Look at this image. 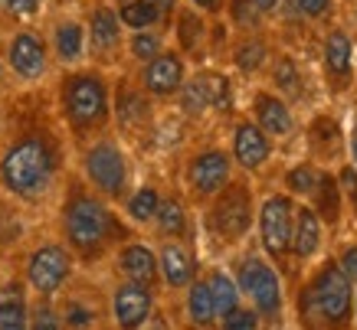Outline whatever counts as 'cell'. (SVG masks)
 Listing matches in <instances>:
<instances>
[{
	"label": "cell",
	"instance_id": "obj_1",
	"mask_svg": "<svg viewBox=\"0 0 357 330\" xmlns=\"http://www.w3.org/2000/svg\"><path fill=\"white\" fill-rule=\"evenodd\" d=\"M298 324L308 330L354 327V285L335 258H321L298 291Z\"/></svg>",
	"mask_w": 357,
	"mask_h": 330
},
{
	"label": "cell",
	"instance_id": "obj_2",
	"mask_svg": "<svg viewBox=\"0 0 357 330\" xmlns=\"http://www.w3.org/2000/svg\"><path fill=\"white\" fill-rule=\"evenodd\" d=\"M59 173V150L46 134H23L0 157L3 190L23 203H40Z\"/></svg>",
	"mask_w": 357,
	"mask_h": 330
},
{
	"label": "cell",
	"instance_id": "obj_3",
	"mask_svg": "<svg viewBox=\"0 0 357 330\" xmlns=\"http://www.w3.org/2000/svg\"><path fill=\"white\" fill-rule=\"evenodd\" d=\"M121 233L112 206L102 196L89 190H73L63 203V239L73 256H82L86 262H96L109 242Z\"/></svg>",
	"mask_w": 357,
	"mask_h": 330
},
{
	"label": "cell",
	"instance_id": "obj_4",
	"mask_svg": "<svg viewBox=\"0 0 357 330\" xmlns=\"http://www.w3.org/2000/svg\"><path fill=\"white\" fill-rule=\"evenodd\" d=\"M59 108L76 134L105 128L112 118V86L102 69H69L59 82Z\"/></svg>",
	"mask_w": 357,
	"mask_h": 330
},
{
	"label": "cell",
	"instance_id": "obj_5",
	"mask_svg": "<svg viewBox=\"0 0 357 330\" xmlns=\"http://www.w3.org/2000/svg\"><path fill=\"white\" fill-rule=\"evenodd\" d=\"M239 288L243 304L259 314L262 324H279L282 311H285V291H282V275L262 252H246L239 258L236 275H233Z\"/></svg>",
	"mask_w": 357,
	"mask_h": 330
},
{
	"label": "cell",
	"instance_id": "obj_6",
	"mask_svg": "<svg viewBox=\"0 0 357 330\" xmlns=\"http://www.w3.org/2000/svg\"><path fill=\"white\" fill-rule=\"evenodd\" d=\"M252 226H256V200H252L249 183L233 180L227 190L210 200L206 229L217 235L223 245H239Z\"/></svg>",
	"mask_w": 357,
	"mask_h": 330
},
{
	"label": "cell",
	"instance_id": "obj_7",
	"mask_svg": "<svg viewBox=\"0 0 357 330\" xmlns=\"http://www.w3.org/2000/svg\"><path fill=\"white\" fill-rule=\"evenodd\" d=\"M82 171H86V180L96 190V196H102L105 203L125 200L131 173H128V157H125L119 141L112 138L92 141L86 154H82Z\"/></svg>",
	"mask_w": 357,
	"mask_h": 330
},
{
	"label": "cell",
	"instance_id": "obj_8",
	"mask_svg": "<svg viewBox=\"0 0 357 330\" xmlns=\"http://www.w3.org/2000/svg\"><path fill=\"white\" fill-rule=\"evenodd\" d=\"M295 206L298 203L289 193H269L262 203H256V229H259L262 256L272 265L289 262L292 249V226H295Z\"/></svg>",
	"mask_w": 357,
	"mask_h": 330
},
{
	"label": "cell",
	"instance_id": "obj_9",
	"mask_svg": "<svg viewBox=\"0 0 357 330\" xmlns=\"http://www.w3.org/2000/svg\"><path fill=\"white\" fill-rule=\"evenodd\" d=\"M23 278L36 298H56L73 278V252L63 242H40L26 256Z\"/></svg>",
	"mask_w": 357,
	"mask_h": 330
},
{
	"label": "cell",
	"instance_id": "obj_10",
	"mask_svg": "<svg viewBox=\"0 0 357 330\" xmlns=\"http://www.w3.org/2000/svg\"><path fill=\"white\" fill-rule=\"evenodd\" d=\"M184 180L190 196L200 203H210L217 193H223L233 183V157L223 148H200L190 154L184 167Z\"/></svg>",
	"mask_w": 357,
	"mask_h": 330
},
{
	"label": "cell",
	"instance_id": "obj_11",
	"mask_svg": "<svg viewBox=\"0 0 357 330\" xmlns=\"http://www.w3.org/2000/svg\"><path fill=\"white\" fill-rule=\"evenodd\" d=\"M7 69L20 82H40L50 72V46L36 30H17L7 40Z\"/></svg>",
	"mask_w": 357,
	"mask_h": 330
},
{
	"label": "cell",
	"instance_id": "obj_12",
	"mask_svg": "<svg viewBox=\"0 0 357 330\" xmlns=\"http://www.w3.org/2000/svg\"><path fill=\"white\" fill-rule=\"evenodd\" d=\"M321 69L331 92H344L354 82V36L344 26H328L321 40Z\"/></svg>",
	"mask_w": 357,
	"mask_h": 330
},
{
	"label": "cell",
	"instance_id": "obj_13",
	"mask_svg": "<svg viewBox=\"0 0 357 330\" xmlns=\"http://www.w3.org/2000/svg\"><path fill=\"white\" fill-rule=\"evenodd\" d=\"M86 43H89V56L96 63H112L125 46V26H121L119 13L112 3L98 0L96 7L89 10L86 20Z\"/></svg>",
	"mask_w": 357,
	"mask_h": 330
},
{
	"label": "cell",
	"instance_id": "obj_14",
	"mask_svg": "<svg viewBox=\"0 0 357 330\" xmlns=\"http://www.w3.org/2000/svg\"><path fill=\"white\" fill-rule=\"evenodd\" d=\"M266 138L275 141H289L298 131V118H295L292 105L282 95H275L272 88H256L252 92V118H249Z\"/></svg>",
	"mask_w": 357,
	"mask_h": 330
},
{
	"label": "cell",
	"instance_id": "obj_15",
	"mask_svg": "<svg viewBox=\"0 0 357 330\" xmlns=\"http://www.w3.org/2000/svg\"><path fill=\"white\" fill-rule=\"evenodd\" d=\"M187 82V59L177 49H164L161 56H154L151 63L141 65L138 86L148 98H171L177 95Z\"/></svg>",
	"mask_w": 357,
	"mask_h": 330
},
{
	"label": "cell",
	"instance_id": "obj_16",
	"mask_svg": "<svg viewBox=\"0 0 357 330\" xmlns=\"http://www.w3.org/2000/svg\"><path fill=\"white\" fill-rule=\"evenodd\" d=\"M272 154H275V144L249 118H239L236 125H233V134H229L233 167H239V171H246V173H259L272 160Z\"/></svg>",
	"mask_w": 357,
	"mask_h": 330
},
{
	"label": "cell",
	"instance_id": "obj_17",
	"mask_svg": "<svg viewBox=\"0 0 357 330\" xmlns=\"http://www.w3.org/2000/svg\"><path fill=\"white\" fill-rule=\"evenodd\" d=\"M154 314V291L135 281L121 278L115 291H112V317L119 330H141L148 327V320Z\"/></svg>",
	"mask_w": 357,
	"mask_h": 330
},
{
	"label": "cell",
	"instance_id": "obj_18",
	"mask_svg": "<svg viewBox=\"0 0 357 330\" xmlns=\"http://www.w3.org/2000/svg\"><path fill=\"white\" fill-rule=\"evenodd\" d=\"M181 95V108L187 115H204L210 108H227L229 102V82L223 72H197L187 75Z\"/></svg>",
	"mask_w": 357,
	"mask_h": 330
},
{
	"label": "cell",
	"instance_id": "obj_19",
	"mask_svg": "<svg viewBox=\"0 0 357 330\" xmlns=\"http://www.w3.org/2000/svg\"><path fill=\"white\" fill-rule=\"evenodd\" d=\"M50 56H56V63L66 69H79L89 56L86 43V23L76 17H59L50 30Z\"/></svg>",
	"mask_w": 357,
	"mask_h": 330
},
{
	"label": "cell",
	"instance_id": "obj_20",
	"mask_svg": "<svg viewBox=\"0 0 357 330\" xmlns=\"http://www.w3.org/2000/svg\"><path fill=\"white\" fill-rule=\"evenodd\" d=\"M158 275L171 291H187L197 281V258L184 242L164 239L158 249Z\"/></svg>",
	"mask_w": 357,
	"mask_h": 330
},
{
	"label": "cell",
	"instance_id": "obj_21",
	"mask_svg": "<svg viewBox=\"0 0 357 330\" xmlns=\"http://www.w3.org/2000/svg\"><path fill=\"white\" fill-rule=\"evenodd\" d=\"M325 249V226L314 216V210L308 203H298L295 206V226H292V249H289V258L298 262V265H308L314 262V256Z\"/></svg>",
	"mask_w": 357,
	"mask_h": 330
},
{
	"label": "cell",
	"instance_id": "obj_22",
	"mask_svg": "<svg viewBox=\"0 0 357 330\" xmlns=\"http://www.w3.org/2000/svg\"><path fill=\"white\" fill-rule=\"evenodd\" d=\"M115 265H119L125 281L144 285V288H151V291L161 281V275H158V252L144 242H125L119 249V256H115Z\"/></svg>",
	"mask_w": 357,
	"mask_h": 330
},
{
	"label": "cell",
	"instance_id": "obj_23",
	"mask_svg": "<svg viewBox=\"0 0 357 330\" xmlns=\"http://www.w3.org/2000/svg\"><path fill=\"white\" fill-rule=\"evenodd\" d=\"M308 206L314 210V216L321 219L325 229H337L341 219H344V200H341V190H337V177L328 167H321V177H318V187L308 196Z\"/></svg>",
	"mask_w": 357,
	"mask_h": 330
},
{
	"label": "cell",
	"instance_id": "obj_24",
	"mask_svg": "<svg viewBox=\"0 0 357 330\" xmlns=\"http://www.w3.org/2000/svg\"><path fill=\"white\" fill-rule=\"evenodd\" d=\"M0 330H30L26 285H20V281L0 285Z\"/></svg>",
	"mask_w": 357,
	"mask_h": 330
},
{
	"label": "cell",
	"instance_id": "obj_25",
	"mask_svg": "<svg viewBox=\"0 0 357 330\" xmlns=\"http://www.w3.org/2000/svg\"><path fill=\"white\" fill-rule=\"evenodd\" d=\"M112 115L119 118L125 128H141L151 118V98L144 95L141 88L121 86L119 95L112 98Z\"/></svg>",
	"mask_w": 357,
	"mask_h": 330
},
{
	"label": "cell",
	"instance_id": "obj_26",
	"mask_svg": "<svg viewBox=\"0 0 357 330\" xmlns=\"http://www.w3.org/2000/svg\"><path fill=\"white\" fill-rule=\"evenodd\" d=\"M272 59L269 43L262 40V33H246L233 43V65L243 75H256L266 69V63Z\"/></svg>",
	"mask_w": 357,
	"mask_h": 330
},
{
	"label": "cell",
	"instance_id": "obj_27",
	"mask_svg": "<svg viewBox=\"0 0 357 330\" xmlns=\"http://www.w3.org/2000/svg\"><path fill=\"white\" fill-rule=\"evenodd\" d=\"M115 13H119L121 26H125L128 33L161 30L164 23H167V17L154 7L151 0H125V3H119V7H115Z\"/></svg>",
	"mask_w": 357,
	"mask_h": 330
},
{
	"label": "cell",
	"instance_id": "obj_28",
	"mask_svg": "<svg viewBox=\"0 0 357 330\" xmlns=\"http://www.w3.org/2000/svg\"><path fill=\"white\" fill-rule=\"evenodd\" d=\"M154 229L164 239H174L181 242L187 233H190V216H187V206L177 196H161V206L154 213Z\"/></svg>",
	"mask_w": 357,
	"mask_h": 330
},
{
	"label": "cell",
	"instance_id": "obj_29",
	"mask_svg": "<svg viewBox=\"0 0 357 330\" xmlns=\"http://www.w3.org/2000/svg\"><path fill=\"white\" fill-rule=\"evenodd\" d=\"M187 317L197 330H210L217 327V308H213V298H210V288H206L204 278H197L194 285L187 288Z\"/></svg>",
	"mask_w": 357,
	"mask_h": 330
},
{
	"label": "cell",
	"instance_id": "obj_30",
	"mask_svg": "<svg viewBox=\"0 0 357 330\" xmlns=\"http://www.w3.org/2000/svg\"><path fill=\"white\" fill-rule=\"evenodd\" d=\"M318 177H321V164H314V160H302V164H295V167H289L285 171V190L295 203H308V196L314 193V187H318Z\"/></svg>",
	"mask_w": 357,
	"mask_h": 330
},
{
	"label": "cell",
	"instance_id": "obj_31",
	"mask_svg": "<svg viewBox=\"0 0 357 330\" xmlns=\"http://www.w3.org/2000/svg\"><path fill=\"white\" fill-rule=\"evenodd\" d=\"M269 75H272V92H275V95H282L285 102L298 95V88H302V72H298V63H295L292 56H285V53L272 56Z\"/></svg>",
	"mask_w": 357,
	"mask_h": 330
},
{
	"label": "cell",
	"instance_id": "obj_32",
	"mask_svg": "<svg viewBox=\"0 0 357 330\" xmlns=\"http://www.w3.org/2000/svg\"><path fill=\"white\" fill-rule=\"evenodd\" d=\"M204 281H206V288H210V298H213L217 317H223V314H229L236 304H243V298H239V288H236V281H233V275H229V272L213 268V272H206V275H204Z\"/></svg>",
	"mask_w": 357,
	"mask_h": 330
},
{
	"label": "cell",
	"instance_id": "obj_33",
	"mask_svg": "<svg viewBox=\"0 0 357 330\" xmlns=\"http://www.w3.org/2000/svg\"><path fill=\"white\" fill-rule=\"evenodd\" d=\"M204 40H206L204 13L190 10V7L177 10V43H181V49H184V53H200V49H204Z\"/></svg>",
	"mask_w": 357,
	"mask_h": 330
},
{
	"label": "cell",
	"instance_id": "obj_34",
	"mask_svg": "<svg viewBox=\"0 0 357 330\" xmlns=\"http://www.w3.org/2000/svg\"><path fill=\"white\" fill-rule=\"evenodd\" d=\"M158 206H161V193H158V187H138V190L125 200V213H128L131 223L148 226V223H154Z\"/></svg>",
	"mask_w": 357,
	"mask_h": 330
},
{
	"label": "cell",
	"instance_id": "obj_35",
	"mask_svg": "<svg viewBox=\"0 0 357 330\" xmlns=\"http://www.w3.org/2000/svg\"><path fill=\"white\" fill-rule=\"evenodd\" d=\"M223 10H227L229 23L239 30V36H246V33H262V13L256 10L252 0H227Z\"/></svg>",
	"mask_w": 357,
	"mask_h": 330
},
{
	"label": "cell",
	"instance_id": "obj_36",
	"mask_svg": "<svg viewBox=\"0 0 357 330\" xmlns=\"http://www.w3.org/2000/svg\"><path fill=\"white\" fill-rule=\"evenodd\" d=\"M128 56L135 63H151L154 56L164 53V33L161 30H144V33H131L128 36Z\"/></svg>",
	"mask_w": 357,
	"mask_h": 330
},
{
	"label": "cell",
	"instance_id": "obj_37",
	"mask_svg": "<svg viewBox=\"0 0 357 330\" xmlns=\"http://www.w3.org/2000/svg\"><path fill=\"white\" fill-rule=\"evenodd\" d=\"M292 10L308 23H331L337 17V0H289Z\"/></svg>",
	"mask_w": 357,
	"mask_h": 330
},
{
	"label": "cell",
	"instance_id": "obj_38",
	"mask_svg": "<svg viewBox=\"0 0 357 330\" xmlns=\"http://www.w3.org/2000/svg\"><path fill=\"white\" fill-rule=\"evenodd\" d=\"M30 330H66L63 314H59L53 301L36 298L30 304Z\"/></svg>",
	"mask_w": 357,
	"mask_h": 330
},
{
	"label": "cell",
	"instance_id": "obj_39",
	"mask_svg": "<svg viewBox=\"0 0 357 330\" xmlns=\"http://www.w3.org/2000/svg\"><path fill=\"white\" fill-rule=\"evenodd\" d=\"M220 330H262V320L249 304H236L229 314L220 317Z\"/></svg>",
	"mask_w": 357,
	"mask_h": 330
},
{
	"label": "cell",
	"instance_id": "obj_40",
	"mask_svg": "<svg viewBox=\"0 0 357 330\" xmlns=\"http://www.w3.org/2000/svg\"><path fill=\"white\" fill-rule=\"evenodd\" d=\"M59 314H63L66 330H92V324H96L92 308H89V304H82V301H66Z\"/></svg>",
	"mask_w": 357,
	"mask_h": 330
},
{
	"label": "cell",
	"instance_id": "obj_41",
	"mask_svg": "<svg viewBox=\"0 0 357 330\" xmlns=\"http://www.w3.org/2000/svg\"><path fill=\"white\" fill-rule=\"evenodd\" d=\"M337 177V190H341V200H344V216H354L357 219V171L351 164H344Z\"/></svg>",
	"mask_w": 357,
	"mask_h": 330
},
{
	"label": "cell",
	"instance_id": "obj_42",
	"mask_svg": "<svg viewBox=\"0 0 357 330\" xmlns=\"http://www.w3.org/2000/svg\"><path fill=\"white\" fill-rule=\"evenodd\" d=\"M337 268L344 272V278L351 285H357V242H344L341 245V252L335 256Z\"/></svg>",
	"mask_w": 357,
	"mask_h": 330
},
{
	"label": "cell",
	"instance_id": "obj_43",
	"mask_svg": "<svg viewBox=\"0 0 357 330\" xmlns=\"http://www.w3.org/2000/svg\"><path fill=\"white\" fill-rule=\"evenodd\" d=\"M0 7H7V13L26 20V17H36V13H40L43 0H0Z\"/></svg>",
	"mask_w": 357,
	"mask_h": 330
},
{
	"label": "cell",
	"instance_id": "obj_44",
	"mask_svg": "<svg viewBox=\"0 0 357 330\" xmlns=\"http://www.w3.org/2000/svg\"><path fill=\"white\" fill-rule=\"evenodd\" d=\"M187 3H190V10L206 13V17H217V13H223V7H227V0H187Z\"/></svg>",
	"mask_w": 357,
	"mask_h": 330
},
{
	"label": "cell",
	"instance_id": "obj_45",
	"mask_svg": "<svg viewBox=\"0 0 357 330\" xmlns=\"http://www.w3.org/2000/svg\"><path fill=\"white\" fill-rule=\"evenodd\" d=\"M344 150H347V164L357 171V118H354V125H351V131H347V138H344Z\"/></svg>",
	"mask_w": 357,
	"mask_h": 330
},
{
	"label": "cell",
	"instance_id": "obj_46",
	"mask_svg": "<svg viewBox=\"0 0 357 330\" xmlns=\"http://www.w3.org/2000/svg\"><path fill=\"white\" fill-rule=\"evenodd\" d=\"M252 3H256V10L262 13V20H266V17H275L282 7V0H252Z\"/></svg>",
	"mask_w": 357,
	"mask_h": 330
},
{
	"label": "cell",
	"instance_id": "obj_47",
	"mask_svg": "<svg viewBox=\"0 0 357 330\" xmlns=\"http://www.w3.org/2000/svg\"><path fill=\"white\" fill-rule=\"evenodd\" d=\"M151 3H154V7H158V10L164 13V17H167V20H171L174 13L181 10V0H151Z\"/></svg>",
	"mask_w": 357,
	"mask_h": 330
},
{
	"label": "cell",
	"instance_id": "obj_48",
	"mask_svg": "<svg viewBox=\"0 0 357 330\" xmlns=\"http://www.w3.org/2000/svg\"><path fill=\"white\" fill-rule=\"evenodd\" d=\"M354 327H357V285H354Z\"/></svg>",
	"mask_w": 357,
	"mask_h": 330
},
{
	"label": "cell",
	"instance_id": "obj_49",
	"mask_svg": "<svg viewBox=\"0 0 357 330\" xmlns=\"http://www.w3.org/2000/svg\"><path fill=\"white\" fill-rule=\"evenodd\" d=\"M115 3H125V0H115Z\"/></svg>",
	"mask_w": 357,
	"mask_h": 330
}]
</instances>
